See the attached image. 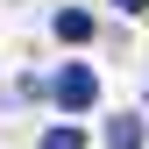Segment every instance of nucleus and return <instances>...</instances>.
I'll use <instances>...</instances> for the list:
<instances>
[{
  "label": "nucleus",
  "instance_id": "5",
  "mask_svg": "<svg viewBox=\"0 0 149 149\" xmlns=\"http://www.w3.org/2000/svg\"><path fill=\"white\" fill-rule=\"evenodd\" d=\"M114 7H121V14H135V7H149V0H114Z\"/></svg>",
  "mask_w": 149,
  "mask_h": 149
},
{
  "label": "nucleus",
  "instance_id": "4",
  "mask_svg": "<svg viewBox=\"0 0 149 149\" xmlns=\"http://www.w3.org/2000/svg\"><path fill=\"white\" fill-rule=\"evenodd\" d=\"M36 149H85V135H78V128H50Z\"/></svg>",
  "mask_w": 149,
  "mask_h": 149
},
{
  "label": "nucleus",
  "instance_id": "1",
  "mask_svg": "<svg viewBox=\"0 0 149 149\" xmlns=\"http://www.w3.org/2000/svg\"><path fill=\"white\" fill-rule=\"evenodd\" d=\"M50 92H57V107H71V114H85V107L100 100V78H92L85 64H71V71H57V85H50Z\"/></svg>",
  "mask_w": 149,
  "mask_h": 149
},
{
  "label": "nucleus",
  "instance_id": "3",
  "mask_svg": "<svg viewBox=\"0 0 149 149\" xmlns=\"http://www.w3.org/2000/svg\"><path fill=\"white\" fill-rule=\"evenodd\" d=\"M57 36H64V43H85V36H92V14L85 7H64L57 14Z\"/></svg>",
  "mask_w": 149,
  "mask_h": 149
},
{
  "label": "nucleus",
  "instance_id": "2",
  "mask_svg": "<svg viewBox=\"0 0 149 149\" xmlns=\"http://www.w3.org/2000/svg\"><path fill=\"white\" fill-rule=\"evenodd\" d=\"M107 149H142V121L135 114H114L107 121Z\"/></svg>",
  "mask_w": 149,
  "mask_h": 149
}]
</instances>
